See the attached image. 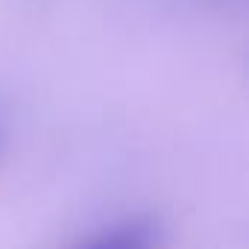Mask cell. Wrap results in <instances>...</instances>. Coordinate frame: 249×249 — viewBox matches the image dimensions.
Segmentation results:
<instances>
[{"instance_id":"1","label":"cell","mask_w":249,"mask_h":249,"mask_svg":"<svg viewBox=\"0 0 249 249\" xmlns=\"http://www.w3.org/2000/svg\"><path fill=\"white\" fill-rule=\"evenodd\" d=\"M164 229L153 217H120L88 231L65 249H161Z\"/></svg>"},{"instance_id":"2","label":"cell","mask_w":249,"mask_h":249,"mask_svg":"<svg viewBox=\"0 0 249 249\" xmlns=\"http://www.w3.org/2000/svg\"><path fill=\"white\" fill-rule=\"evenodd\" d=\"M0 147H3V129H0Z\"/></svg>"}]
</instances>
